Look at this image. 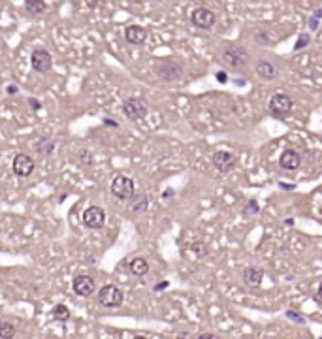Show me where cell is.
<instances>
[{"label":"cell","instance_id":"6da1fadb","mask_svg":"<svg viewBox=\"0 0 322 339\" xmlns=\"http://www.w3.org/2000/svg\"><path fill=\"white\" fill-rule=\"evenodd\" d=\"M294 102L288 94H273L269 98V104H268V110L271 113V117L275 119H286L290 113H292Z\"/></svg>","mask_w":322,"mask_h":339},{"label":"cell","instance_id":"7a4b0ae2","mask_svg":"<svg viewBox=\"0 0 322 339\" xmlns=\"http://www.w3.org/2000/svg\"><path fill=\"white\" fill-rule=\"evenodd\" d=\"M124 296H123V290L119 288V286H115V284H104L100 290H98V301H100V305H104V307H119L121 303H123Z\"/></svg>","mask_w":322,"mask_h":339},{"label":"cell","instance_id":"3957f363","mask_svg":"<svg viewBox=\"0 0 322 339\" xmlns=\"http://www.w3.org/2000/svg\"><path fill=\"white\" fill-rule=\"evenodd\" d=\"M123 112L130 121H140V119H143V117L147 115L149 108H147V104H145L143 98H140V96H132V98H128V100L123 104Z\"/></svg>","mask_w":322,"mask_h":339},{"label":"cell","instance_id":"277c9868","mask_svg":"<svg viewBox=\"0 0 322 339\" xmlns=\"http://www.w3.org/2000/svg\"><path fill=\"white\" fill-rule=\"evenodd\" d=\"M220 56H222L224 64H228L230 68H234V70L243 68L247 64V60H249V53H247L243 47H226L220 53Z\"/></svg>","mask_w":322,"mask_h":339},{"label":"cell","instance_id":"5b68a950","mask_svg":"<svg viewBox=\"0 0 322 339\" xmlns=\"http://www.w3.org/2000/svg\"><path fill=\"white\" fill-rule=\"evenodd\" d=\"M190 23L196 28H202V30H209L217 23V15L215 11H211L209 8H194L192 13H190Z\"/></svg>","mask_w":322,"mask_h":339},{"label":"cell","instance_id":"8992f818","mask_svg":"<svg viewBox=\"0 0 322 339\" xmlns=\"http://www.w3.org/2000/svg\"><path fill=\"white\" fill-rule=\"evenodd\" d=\"M211 164H213V168L217 170L218 173L226 175V173H230L232 170L236 168L237 160H236V157H234L232 153H228V151H217V153H213V157H211Z\"/></svg>","mask_w":322,"mask_h":339},{"label":"cell","instance_id":"52a82bcc","mask_svg":"<svg viewBox=\"0 0 322 339\" xmlns=\"http://www.w3.org/2000/svg\"><path fill=\"white\" fill-rule=\"evenodd\" d=\"M155 72L162 81H177L183 75V66L177 64V62H171V60H162L155 66Z\"/></svg>","mask_w":322,"mask_h":339},{"label":"cell","instance_id":"ba28073f","mask_svg":"<svg viewBox=\"0 0 322 339\" xmlns=\"http://www.w3.org/2000/svg\"><path fill=\"white\" fill-rule=\"evenodd\" d=\"M30 64H32V68H34L36 72L46 74V72L51 70V66H53V56H51V53H49L48 49L38 47V49H34L32 55H30Z\"/></svg>","mask_w":322,"mask_h":339},{"label":"cell","instance_id":"9c48e42d","mask_svg":"<svg viewBox=\"0 0 322 339\" xmlns=\"http://www.w3.org/2000/svg\"><path fill=\"white\" fill-rule=\"evenodd\" d=\"M111 192L121 200H128L134 196V181L126 175H117L111 183Z\"/></svg>","mask_w":322,"mask_h":339},{"label":"cell","instance_id":"30bf717a","mask_svg":"<svg viewBox=\"0 0 322 339\" xmlns=\"http://www.w3.org/2000/svg\"><path fill=\"white\" fill-rule=\"evenodd\" d=\"M104 221H106V213L102 207L98 206H91L87 207L85 211H83V225L87 228H102L104 226Z\"/></svg>","mask_w":322,"mask_h":339},{"label":"cell","instance_id":"8fae6325","mask_svg":"<svg viewBox=\"0 0 322 339\" xmlns=\"http://www.w3.org/2000/svg\"><path fill=\"white\" fill-rule=\"evenodd\" d=\"M74 292H76L77 296H81V298H89V296H93L96 290V282L93 277H89V275H77L76 279H74Z\"/></svg>","mask_w":322,"mask_h":339},{"label":"cell","instance_id":"7c38bea8","mask_svg":"<svg viewBox=\"0 0 322 339\" xmlns=\"http://www.w3.org/2000/svg\"><path fill=\"white\" fill-rule=\"evenodd\" d=\"M11 168L15 171V175L19 177H29L30 173L34 171V160L30 159L29 155H17L13 162H11Z\"/></svg>","mask_w":322,"mask_h":339},{"label":"cell","instance_id":"4fadbf2b","mask_svg":"<svg viewBox=\"0 0 322 339\" xmlns=\"http://www.w3.org/2000/svg\"><path fill=\"white\" fill-rule=\"evenodd\" d=\"M300 164H302V155L294 149H284L279 157V166L283 170H288V171L298 170Z\"/></svg>","mask_w":322,"mask_h":339},{"label":"cell","instance_id":"5bb4252c","mask_svg":"<svg viewBox=\"0 0 322 339\" xmlns=\"http://www.w3.org/2000/svg\"><path fill=\"white\" fill-rule=\"evenodd\" d=\"M124 38H126L128 44L140 46V44H143L147 40V30L143 27H140V25H130V27L124 28Z\"/></svg>","mask_w":322,"mask_h":339},{"label":"cell","instance_id":"9a60e30c","mask_svg":"<svg viewBox=\"0 0 322 339\" xmlns=\"http://www.w3.org/2000/svg\"><path fill=\"white\" fill-rule=\"evenodd\" d=\"M255 72L256 75L260 77V79H264V81H273L275 77H277V68H275L269 60H258L255 64Z\"/></svg>","mask_w":322,"mask_h":339},{"label":"cell","instance_id":"2e32d148","mask_svg":"<svg viewBox=\"0 0 322 339\" xmlns=\"http://www.w3.org/2000/svg\"><path fill=\"white\" fill-rule=\"evenodd\" d=\"M262 279H264V272L258 270V268H247L243 272V282L249 288H258Z\"/></svg>","mask_w":322,"mask_h":339},{"label":"cell","instance_id":"e0dca14e","mask_svg":"<svg viewBox=\"0 0 322 339\" xmlns=\"http://www.w3.org/2000/svg\"><path fill=\"white\" fill-rule=\"evenodd\" d=\"M128 268H130L132 275H136V277H143V275H147V272H149V264H147V260L142 258V256L132 258L130 264H128Z\"/></svg>","mask_w":322,"mask_h":339},{"label":"cell","instance_id":"ac0fdd59","mask_svg":"<svg viewBox=\"0 0 322 339\" xmlns=\"http://www.w3.org/2000/svg\"><path fill=\"white\" fill-rule=\"evenodd\" d=\"M36 153L38 155H53V151H55V141L49 140V138H40L38 141H36Z\"/></svg>","mask_w":322,"mask_h":339},{"label":"cell","instance_id":"d6986e66","mask_svg":"<svg viewBox=\"0 0 322 339\" xmlns=\"http://www.w3.org/2000/svg\"><path fill=\"white\" fill-rule=\"evenodd\" d=\"M25 4H27L25 8H27L30 15H42L46 11V2L44 0H27Z\"/></svg>","mask_w":322,"mask_h":339},{"label":"cell","instance_id":"ffe728a7","mask_svg":"<svg viewBox=\"0 0 322 339\" xmlns=\"http://www.w3.org/2000/svg\"><path fill=\"white\" fill-rule=\"evenodd\" d=\"M145 211H147V196H145V194H140V196L134 200L132 213H136V215H142V213H145Z\"/></svg>","mask_w":322,"mask_h":339},{"label":"cell","instance_id":"44dd1931","mask_svg":"<svg viewBox=\"0 0 322 339\" xmlns=\"http://www.w3.org/2000/svg\"><path fill=\"white\" fill-rule=\"evenodd\" d=\"M15 336V326L11 322H0V339H11Z\"/></svg>","mask_w":322,"mask_h":339},{"label":"cell","instance_id":"7402d4cb","mask_svg":"<svg viewBox=\"0 0 322 339\" xmlns=\"http://www.w3.org/2000/svg\"><path fill=\"white\" fill-rule=\"evenodd\" d=\"M241 213L247 215V217L258 215V213H260V206H258V202H256V200H249L245 206H243V209H241Z\"/></svg>","mask_w":322,"mask_h":339},{"label":"cell","instance_id":"603a6c76","mask_svg":"<svg viewBox=\"0 0 322 339\" xmlns=\"http://www.w3.org/2000/svg\"><path fill=\"white\" fill-rule=\"evenodd\" d=\"M53 317L60 322H64V320L70 319V311H68L66 305H55V309H53Z\"/></svg>","mask_w":322,"mask_h":339},{"label":"cell","instance_id":"cb8c5ba5","mask_svg":"<svg viewBox=\"0 0 322 339\" xmlns=\"http://www.w3.org/2000/svg\"><path fill=\"white\" fill-rule=\"evenodd\" d=\"M321 17H322V8H319L315 13H313L311 17H309V30H317V28H319Z\"/></svg>","mask_w":322,"mask_h":339},{"label":"cell","instance_id":"d4e9b609","mask_svg":"<svg viewBox=\"0 0 322 339\" xmlns=\"http://www.w3.org/2000/svg\"><path fill=\"white\" fill-rule=\"evenodd\" d=\"M309 42H311V36H309V34H300L298 42L294 44V51H302L305 46H309Z\"/></svg>","mask_w":322,"mask_h":339},{"label":"cell","instance_id":"484cf974","mask_svg":"<svg viewBox=\"0 0 322 339\" xmlns=\"http://www.w3.org/2000/svg\"><path fill=\"white\" fill-rule=\"evenodd\" d=\"M286 317H288V319L292 320V322H296V324H303V322H305V317H303L302 313H298V311H286Z\"/></svg>","mask_w":322,"mask_h":339},{"label":"cell","instance_id":"4316f807","mask_svg":"<svg viewBox=\"0 0 322 339\" xmlns=\"http://www.w3.org/2000/svg\"><path fill=\"white\" fill-rule=\"evenodd\" d=\"M192 251H194V253H198L200 256L208 253V249H206V243H194V245H192Z\"/></svg>","mask_w":322,"mask_h":339},{"label":"cell","instance_id":"83f0119b","mask_svg":"<svg viewBox=\"0 0 322 339\" xmlns=\"http://www.w3.org/2000/svg\"><path fill=\"white\" fill-rule=\"evenodd\" d=\"M256 42H260V44H266V46H268V44H271V40L266 36V32H258V34H256Z\"/></svg>","mask_w":322,"mask_h":339},{"label":"cell","instance_id":"f1b7e54d","mask_svg":"<svg viewBox=\"0 0 322 339\" xmlns=\"http://www.w3.org/2000/svg\"><path fill=\"white\" fill-rule=\"evenodd\" d=\"M215 77H217L218 83H226V81H228V74H226V72H222V70H220V72H217V74H215Z\"/></svg>","mask_w":322,"mask_h":339},{"label":"cell","instance_id":"f546056e","mask_svg":"<svg viewBox=\"0 0 322 339\" xmlns=\"http://www.w3.org/2000/svg\"><path fill=\"white\" fill-rule=\"evenodd\" d=\"M29 104L32 106V108H34V110H42V104H40L38 100H36V98H30Z\"/></svg>","mask_w":322,"mask_h":339},{"label":"cell","instance_id":"4dcf8cb0","mask_svg":"<svg viewBox=\"0 0 322 339\" xmlns=\"http://www.w3.org/2000/svg\"><path fill=\"white\" fill-rule=\"evenodd\" d=\"M279 187L283 188V190H294V185H290V183H284V181H281V183H279Z\"/></svg>","mask_w":322,"mask_h":339},{"label":"cell","instance_id":"1f68e13d","mask_svg":"<svg viewBox=\"0 0 322 339\" xmlns=\"http://www.w3.org/2000/svg\"><path fill=\"white\" fill-rule=\"evenodd\" d=\"M17 91H19V89H17V85H8V89H6V93L8 94H15Z\"/></svg>","mask_w":322,"mask_h":339},{"label":"cell","instance_id":"d6a6232c","mask_svg":"<svg viewBox=\"0 0 322 339\" xmlns=\"http://www.w3.org/2000/svg\"><path fill=\"white\" fill-rule=\"evenodd\" d=\"M175 339H192V334H189V332H183V334H179Z\"/></svg>","mask_w":322,"mask_h":339},{"label":"cell","instance_id":"836d02e7","mask_svg":"<svg viewBox=\"0 0 322 339\" xmlns=\"http://www.w3.org/2000/svg\"><path fill=\"white\" fill-rule=\"evenodd\" d=\"M198 339H217L213 334H202V336H198Z\"/></svg>","mask_w":322,"mask_h":339},{"label":"cell","instance_id":"e575fe53","mask_svg":"<svg viewBox=\"0 0 322 339\" xmlns=\"http://www.w3.org/2000/svg\"><path fill=\"white\" fill-rule=\"evenodd\" d=\"M317 301H322V282L319 284V290H317Z\"/></svg>","mask_w":322,"mask_h":339},{"label":"cell","instance_id":"d590c367","mask_svg":"<svg viewBox=\"0 0 322 339\" xmlns=\"http://www.w3.org/2000/svg\"><path fill=\"white\" fill-rule=\"evenodd\" d=\"M104 124H107V126H113V128L117 126V122H115L113 119H104Z\"/></svg>","mask_w":322,"mask_h":339},{"label":"cell","instance_id":"8d00e7d4","mask_svg":"<svg viewBox=\"0 0 322 339\" xmlns=\"http://www.w3.org/2000/svg\"><path fill=\"white\" fill-rule=\"evenodd\" d=\"M166 286H168V282L164 281V282H161V284H157V286H155V290H162V288H166Z\"/></svg>","mask_w":322,"mask_h":339},{"label":"cell","instance_id":"74e56055","mask_svg":"<svg viewBox=\"0 0 322 339\" xmlns=\"http://www.w3.org/2000/svg\"><path fill=\"white\" fill-rule=\"evenodd\" d=\"M171 194H173V190H166V192H164L162 196H164V198H168V196H171Z\"/></svg>","mask_w":322,"mask_h":339},{"label":"cell","instance_id":"f35d334b","mask_svg":"<svg viewBox=\"0 0 322 339\" xmlns=\"http://www.w3.org/2000/svg\"><path fill=\"white\" fill-rule=\"evenodd\" d=\"M284 225L292 226V225H294V221H292V219H286V221H284Z\"/></svg>","mask_w":322,"mask_h":339},{"label":"cell","instance_id":"ab89813d","mask_svg":"<svg viewBox=\"0 0 322 339\" xmlns=\"http://www.w3.org/2000/svg\"><path fill=\"white\" fill-rule=\"evenodd\" d=\"M134 339H147V338H143V336H136Z\"/></svg>","mask_w":322,"mask_h":339},{"label":"cell","instance_id":"60d3db41","mask_svg":"<svg viewBox=\"0 0 322 339\" xmlns=\"http://www.w3.org/2000/svg\"><path fill=\"white\" fill-rule=\"evenodd\" d=\"M321 339H322V338H321Z\"/></svg>","mask_w":322,"mask_h":339}]
</instances>
